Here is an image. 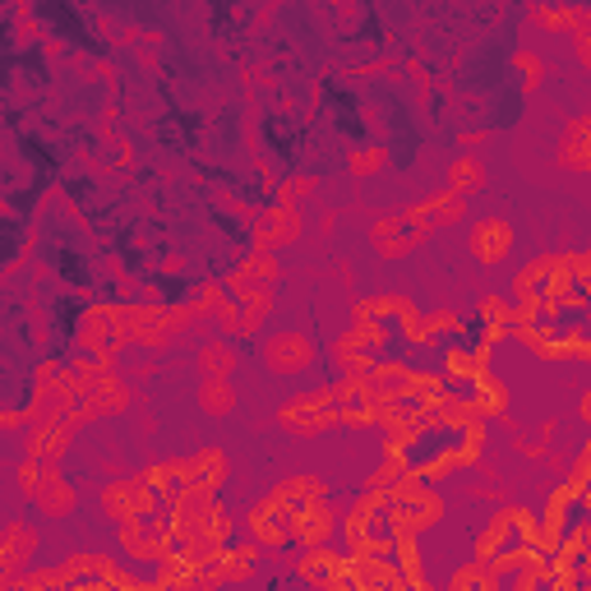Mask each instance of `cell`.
Instances as JSON below:
<instances>
[{"instance_id": "6da1fadb", "label": "cell", "mask_w": 591, "mask_h": 591, "mask_svg": "<svg viewBox=\"0 0 591 591\" xmlns=\"http://www.w3.org/2000/svg\"><path fill=\"white\" fill-rule=\"evenodd\" d=\"M338 421H342V407H338L333 384L292 393V398H282V407H277V425L296 434V440H319V434H328Z\"/></svg>"}, {"instance_id": "7a4b0ae2", "label": "cell", "mask_w": 591, "mask_h": 591, "mask_svg": "<svg viewBox=\"0 0 591 591\" xmlns=\"http://www.w3.org/2000/svg\"><path fill=\"white\" fill-rule=\"evenodd\" d=\"M116 545L129 564H152L158 568L171 550H177V532H171L167 513H152V518H129L116 527Z\"/></svg>"}, {"instance_id": "3957f363", "label": "cell", "mask_w": 591, "mask_h": 591, "mask_svg": "<svg viewBox=\"0 0 591 591\" xmlns=\"http://www.w3.org/2000/svg\"><path fill=\"white\" fill-rule=\"evenodd\" d=\"M259 361L269 365V375H305V370L319 365V346L310 333H296V328H277V333H269V342L259 346Z\"/></svg>"}, {"instance_id": "277c9868", "label": "cell", "mask_w": 591, "mask_h": 591, "mask_svg": "<svg viewBox=\"0 0 591 591\" xmlns=\"http://www.w3.org/2000/svg\"><path fill=\"white\" fill-rule=\"evenodd\" d=\"M98 503H102V513L116 522H129V518H152V513H162V499L152 495L139 476H112L102 486V495H98Z\"/></svg>"}, {"instance_id": "5b68a950", "label": "cell", "mask_w": 591, "mask_h": 591, "mask_svg": "<svg viewBox=\"0 0 591 591\" xmlns=\"http://www.w3.org/2000/svg\"><path fill=\"white\" fill-rule=\"evenodd\" d=\"M440 518H444V495H440V490H430V486H421L416 495L398 499V503L388 509V532L425 536L430 527H440Z\"/></svg>"}, {"instance_id": "8992f818", "label": "cell", "mask_w": 591, "mask_h": 591, "mask_svg": "<svg viewBox=\"0 0 591 591\" xmlns=\"http://www.w3.org/2000/svg\"><path fill=\"white\" fill-rule=\"evenodd\" d=\"M240 518H246V536L259 541L264 550H287V545H296V541H292V522H296V518L282 509V503H273L269 495L254 499Z\"/></svg>"}, {"instance_id": "52a82bcc", "label": "cell", "mask_w": 591, "mask_h": 591, "mask_svg": "<svg viewBox=\"0 0 591 591\" xmlns=\"http://www.w3.org/2000/svg\"><path fill=\"white\" fill-rule=\"evenodd\" d=\"M250 236H254V250H277V246H296V240L305 236V213H300L296 204H282V200H273V204H269L264 213L254 217Z\"/></svg>"}, {"instance_id": "ba28073f", "label": "cell", "mask_w": 591, "mask_h": 591, "mask_svg": "<svg viewBox=\"0 0 591 591\" xmlns=\"http://www.w3.org/2000/svg\"><path fill=\"white\" fill-rule=\"evenodd\" d=\"M388 509H393V499H388V495L365 490V495L352 503V509L342 513V541H346V555H352L365 536L388 532Z\"/></svg>"}, {"instance_id": "9c48e42d", "label": "cell", "mask_w": 591, "mask_h": 591, "mask_svg": "<svg viewBox=\"0 0 591 591\" xmlns=\"http://www.w3.org/2000/svg\"><path fill=\"white\" fill-rule=\"evenodd\" d=\"M346 573H352V555L333 550V545H315V550L296 555V578L305 582V591H328Z\"/></svg>"}, {"instance_id": "30bf717a", "label": "cell", "mask_w": 591, "mask_h": 591, "mask_svg": "<svg viewBox=\"0 0 591 591\" xmlns=\"http://www.w3.org/2000/svg\"><path fill=\"white\" fill-rule=\"evenodd\" d=\"M227 476H231V457L223 448H200L185 457V490H200V495L217 499L227 486Z\"/></svg>"}, {"instance_id": "8fae6325", "label": "cell", "mask_w": 591, "mask_h": 591, "mask_svg": "<svg viewBox=\"0 0 591 591\" xmlns=\"http://www.w3.org/2000/svg\"><path fill=\"white\" fill-rule=\"evenodd\" d=\"M467 250L471 259H480V264H503L513 250V227L503 223V217H476L471 231H467Z\"/></svg>"}, {"instance_id": "7c38bea8", "label": "cell", "mask_w": 591, "mask_h": 591, "mask_svg": "<svg viewBox=\"0 0 591 591\" xmlns=\"http://www.w3.org/2000/svg\"><path fill=\"white\" fill-rule=\"evenodd\" d=\"M37 555V532L29 527L24 518H10L5 532H0V578H14V573H29Z\"/></svg>"}, {"instance_id": "4fadbf2b", "label": "cell", "mask_w": 591, "mask_h": 591, "mask_svg": "<svg viewBox=\"0 0 591 591\" xmlns=\"http://www.w3.org/2000/svg\"><path fill=\"white\" fill-rule=\"evenodd\" d=\"M273 503H282L292 518L305 513V509H315V503H328V480L315 476V471H296V476H282L277 486L269 490Z\"/></svg>"}, {"instance_id": "5bb4252c", "label": "cell", "mask_w": 591, "mask_h": 591, "mask_svg": "<svg viewBox=\"0 0 591 591\" xmlns=\"http://www.w3.org/2000/svg\"><path fill=\"white\" fill-rule=\"evenodd\" d=\"M370 246H375V254H384V259H402L407 250L421 246V227L411 223V213H388L370 227Z\"/></svg>"}, {"instance_id": "9a60e30c", "label": "cell", "mask_w": 591, "mask_h": 591, "mask_svg": "<svg viewBox=\"0 0 591 591\" xmlns=\"http://www.w3.org/2000/svg\"><path fill=\"white\" fill-rule=\"evenodd\" d=\"M70 448H75V430L65 421H33L24 430V457H33V463H60Z\"/></svg>"}, {"instance_id": "2e32d148", "label": "cell", "mask_w": 591, "mask_h": 591, "mask_svg": "<svg viewBox=\"0 0 591 591\" xmlns=\"http://www.w3.org/2000/svg\"><path fill=\"white\" fill-rule=\"evenodd\" d=\"M338 532H342L338 503H315V509L296 513V522H292V541L300 545V550H315V545H333Z\"/></svg>"}, {"instance_id": "e0dca14e", "label": "cell", "mask_w": 591, "mask_h": 591, "mask_svg": "<svg viewBox=\"0 0 591 591\" xmlns=\"http://www.w3.org/2000/svg\"><path fill=\"white\" fill-rule=\"evenodd\" d=\"M476 333H480V342H490V346L518 338V310H513V300L480 296L476 300Z\"/></svg>"}, {"instance_id": "ac0fdd59", "label": "cell", "mask_w": 591, "mask_h": 591, "mask_svg": "<svg viewBox=\"0 0 591 591\" xmlns=\"http://www.w3.org/2000/svg\"><path fill=\"white\" fill-rule=\"evenodd\" d=\"M407 213H411V223L421 227V236H425V231H434V227L467 223V200H463V194H453V190H440V194H430V200L411 204Z\"/></svg>"}, {"instance_id": "d6986e66", "label": "cell", "mask_w": 591, "mask_h": 591, "mask_svg": "<svg viewBox=\"0 0 591 591\" xmlns=\"http://www.w3.org/2000/svg\"><path fill=\"white\" fill-rule=\"evenodd\" d=\"M37 513L42 518H65L79 503V495H75V486L65 480V471H60V463H47V476H42V490H37Z\"/></svg>"}, {"instance_id": "ffe728a7", "label": "cell", "mask_w": 591, "mask_h": 591, "mask_svg": "<svg viewBox=\"0 0 591 591\" xmlns=\"http://www.w3.org/2000/svg\"><path fill=\"white\" fill-rule=\"evenodd\" d=\"M532 19L541 29H550V33H582L591 29V5H578V0H559V5H532Z\"/></svg>"}, {"instance_id": "44dd1931", "label": "cell", "mask_w": 591, "mask_h": 591, "mask_svg": "<svg viewBox=\"0 0 591 591\" xmlns=\"http://www.w3.org/2000/svg\"><path fill=\"white\" fill-rule=\"evenodd\" d=\"M559 167H568V171H587V177H591V116H573V121L564 125Z\"/></svg>"}, {"instance_id": "7402d4cb", "label": "cell", "mask_w": 591, "mask_h": 591, "mask_svg": "<svg viewBox=\"0 0 591 591\" xmlns=\"http://www.w3.org/2000/svg\"><path fill=\"white\" fill-rule=\"evenodd\" d=\"M471 407H476L480 421H509V384H503L495 370L490 375H480L471 384Z\"/></svg>"}, {"instance_id": "603a6c76", "label": "cell", "mask_w": 591, "mask_h": 591, "mask_svg": "<svg viewBox=\"0 0 591 591\" xmlns=\"http://www.w3.org/2000/svg\"><path fill=\"white\" fill-rule=\"evenodd\" d=\"M236 365H240V352H236L231 338H213L194 352V370H200L204 379H231Z\"/></svg>"}, {"instance_id": "cb8c5ba5", "label": "cell", "mask_w": 591, "mask_h": 591, "mask_svg": "<svg viewBox=\"0 0 591 591\" xmlns=\"http://www.w3.org/2000/svg\"><path fill=\"white\" fill-rule=\"evenodd\" d=\"M112 555H98V550H70L60 559V573L65 582H106V573H112Z\"/></svg>"}, {"instance_id": "d4e9b609", "label": "cell", "mask_w": 591, "mask_h": 591, "mask_svg": "<svg viewBox=\"0 0 591 591\" xmlns=\"http://www.w3.org/2000/svg\"><path fill=\"white\" fill-rule=\"evenodd\" d=\"M486 181H490V171H486V162L476 158V152H463V158H453L448 162V185L444 190H453V194H476V190H486Z\"/></svg>"}, {"instance_id": "484cf974", "label": "cell", "mask_w": 591, "mask_h": 591, "mask_svg": "<svg viewBox=\"0 0 591 591\" xmlns=\"http://www.w3.org/2000/svg\"><path fill=\"white\" fill-rule=\"evenodd\" d=\"M440 375L444 384H476V361H471V342H444V352H440Z\"/></svg>"}, {"instance_id": "4316f807", "label": "cell", "mask_w": 591, "mask_h": 591, "mask_svg": "<svg viewBox=\"0 0 591 591\" xmlns=\"http://www.w3.org/2000/svg\"><path fill=\"white\" fill-rule=\"evenodd\" d=\"M194 541H204L208 550H227V545L236 541V513L227 509V503H213L208 518H204V532Z\"/></svg>"}, {"instance_id": "83f0119b", "label": "cell", "mask_w": 591, "mask_h": 591, "mask_svg": "<svg viewBox=\"0 0 591 591\" xmlns=\"http://www.w3.org/2000/svg\"><path fill=\"white\" fill-rule=\"evenodd\" d=\"M200 411L213 416V421H227V416L236 411V388H231V379H204V384H200Z\"/></svg>"}, {"instance_id": "f1b7e54d", "label": "cell", "mask_w": 591, "mask_h": 591, "mask_svg": "<svg viewBox=\"0 0 591 591\" xmlns=\"http://www.w3.org/2000/svg\"><path fill=\"white\" fill-rule=\"evenodd\" d=\"M425 328H430V338H434V346H440L444 338H448V342H463L471 323H467L463 315H457V310H434V315H425Z\"/></svg>"}, {"instance_id": "f546056e", "label": "cell", "mask_w": 591, "mask_h": 591, "mask_svg": "<svg viewBox=\"0 0 591 591\" xmlns=\"http://www.w3.org/2000/svg\"><path fill=\"white\" fill-rule=\"evenodd\" d=\"M509 70L522 79V93H536L541 79H545V60H541L536 52H522V47H518V52L509 56Z\"/></svg>"}, {"instance_id": "4dcf8cb0", "label": "cell", "mask_w": 591, "mask_h": 591, "mask_svg": "<svg viewBox=\"0 0 591 591\" xmlns=\"http://www.w3.org/2000/svg\"><path fill=\"white\" fill-rule=\"evenodd\" d=\"M384 162H388V148H379V144H361V148L346 152V167H352L356 177H365V171H379Z\"/></svg>"}, {"instance_id": "1f68e13d", "label": "cell", "mask_w": 591, "mask_h": 591, "mask_svg": "<svg viewBox=\"0 0 591 591\" xmlns=\"http://www.w3.org/2000/svg\"><path fill=\"white\" fill-rule=\"evenodd\" d=\"M315 190H319V181H315V177H305V171H300V177H287V181L277 185V200H282V204H296V208H300V200H310Z\"/></svg>"}, {"instance_id": "d6a6232c", "label": "cell", "mask_w": 591, "mask_h": 591, "mask_svg": "<svg viewBox=\"0 0 591 591\" xmlns=\"http://www.w3.org/2000/svg\"><path fill=\"white\" fill-rule=\"evenodd\" d=\"M513 453H522L527 463H545V457H550V448H545L536 434H522L518 425H513Z\"/></svg>"}, {"instance_id": "836d02e7", "label": "cell", "mask_w": 591, "mask_h": 591, "mask_svg": "<svg viewBox=\"0 0 591 591\" xmlns=\"http://www.w3.org/2000/svg\"><path fill=\"white\" fill-rule=\"evenodd\" d=\"M29 425H33L29 407H19V402H14V407L0 411V430H10V434H14V430H29Z\"/></svg>"}, {"instance_id": "e575fe53", "label": "cell", "mask_w": 591, "mask_h": 591, "mask_svg": "<svg viewBox=\"0 0 591 591\" xmlns=\"http://www.w3.org/2000/svg\"><path fill=\"white\" fill-rule=\"evenodd\" d=\"M573 277L591 292V246L587 250H573Z\"/></svg>"}, {"instance_id": "d590c367", "label": "cell", "mask_w": 591, "mask_h": 591, "mask_svg": "<svg viewBox=\"0 0 591 591\" xmlns=\"http://www.w3.org/2000/svg\"><path fill=\"white\" fill-rule=\"evenodd\" d=\"M573 56H578V65H582V70H591V29L573 33Z\"/></svg>"}, {"instance_id": "8d00e7d4", "label": "cell", "mask_w": 591, "mask_h": 591, "mask_svg": "<svg viewBox=\"0 0 591 591\" xmlns=\"http://www.w3.org/2000/svg\"><path fill=\"white\" fill-rule=\"evenodd\" d=\"M457 144H463V148H486L490 129H457Z\"/></svg>"}, {"instance_id": "74e56055", "label": "cell", "mask_w": 591, "mask_h": 591, "mask_svg": "<svg viewBox=\"0 0 591 591\" xmlns=\"http://www.w3.org/2000/svg\"><path fill=\"white\" fill-rule=\"evenodd\" d=\"M536 440H541V444H545V448H550V444H555V440H559V421H555V416H545V421H541V425H536Z\"/></svg>"}, {"instance_id": "f35d334b", "label": "cell", "mask_w": 591, "mask_h": 591, "mask_svg": "<svg viewBox=\"0 0 591 591\" xmlns=\"http://www.w3.org/2000/svg\"><path fill=\"white\" fill-rule=\"evenodd\" d=\"M338 223H342V213H338V208L319 213V231H323V236H333V231H338Z\"/></svg>"}, {"instance_id": "ab89813d", "label": "cell", "mask_w": 591, "mask_h": 591, "mask_svg": "<svg viewBox=\"0 0 591 591\" xmlns=\"http://www.w3.org/2000/svg\"><path fill=\"white\" fill-rule=\"evenodd\" d=\"M60 591H106V582H65Z\"/></svg>"}, {"instance_id": "60d3db41", "label": "cell", "mask_w": 591, "mask_h": 591, "mask_svg": "<svg viewBox=\"0 0 591 591\" xmlns=\"http://www.w3.org/2000/svg\"><path fill=\"white\" fill-rule=\"evenodd\" d=\"M0 591H33V587H24L19 578H0Z\"/></svg>"}]
</instances>
